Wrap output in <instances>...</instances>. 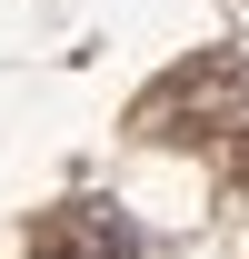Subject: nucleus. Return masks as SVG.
Here are the masks:
<instances>
[{
  "label": "nucleus",
  "mask_w": 249,
  "mask_h": 259,
  "mask_svg": "<svg viewBox=\"0 0 249 259\" xmlns=\"http://www.w3.org/2000/svg\"><path fill=\"white\" fill-rule=\"evenodd\" d=\"M130 130H140V140H180V150H229L249 130V60L239 50H189L170 80L140 90Z\"/></svg>",
  "instance_id": "f257e3e1"
},
{
  "label": "nucleus",
  "mask_w": 249,
  "mask_h": 259,
  "mask_svg": "<svg viewBox=\"0 0 249 259\" xmlns=\"http://www.w3.org/2000/svg\"><path fill=\"white\" fill-rule=\"evenodd\" d=\"M30 259H140V239H130V220H110L100 199H70V209H50V220L30 229Z\"/></svg>",
  "instance_id": "f03ea898"
},
{
  "label": "nucleus",
  "mask_w": 249,
  "mask_h": 259,
  "mask_svg": "<svg viewBox=\"0 0 249 259\" xmlns=\"http://www.w3.org/2000/svg\"><path fill=\"white\" fill-rule=\"evenodd\" d=\"M229 180H239V190H249V130H239V140H229Z\"/></svg>",
  "instance_id": "7ed1b4c3"
}]
</instances>
